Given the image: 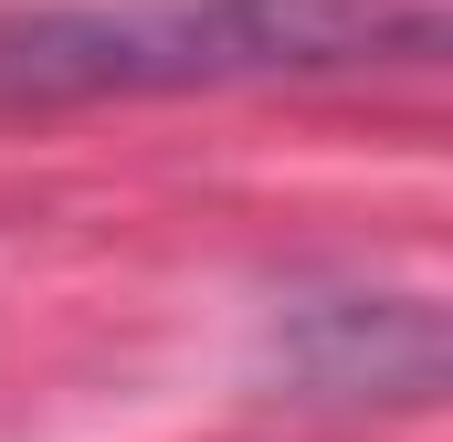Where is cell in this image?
Returning a JSON list of instances; mask_svg holds the SVG:
<instances>
[{
	"label": "cell",
	"mask_w": 453,
	"mask_h": 442,
	"mask_svg": "<svg viewBox=\"0 0 453 442\" xmlns=\"http://www.w3.org/2000/svg\"><path fill=\"white\" fill-rule=\"evenodd\" d=\"M443 53V0H32L0 11V106L211 95Z\"/></svg>",
	"instance_id": "1"
},
{
	"label": "cell",
	"mask_w": 453,
	"mask_h": 442,
	"mask_svg": "<svg viewBox=\"0 0 453 442\" xmlns=\"http://www.w3.org/2000/svg\"><path fill=\"white\" fill-rule=\"evenodd\" d=\"M296 369L317 390H390V400H422L443 379V327L422 295H338L296 327Z\"/></svg>",
	"instance_id": "2"
}]
</instances>
